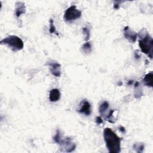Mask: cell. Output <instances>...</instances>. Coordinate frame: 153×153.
I'll use <instances>...</instances> for the list:
<instances>
[{"label":"cell","mask_w":153,"mask_h":153,"mask_svg":"<svg viewBox=\"0 0 153 153\" xmlns=\"http://www.w3.org/2000/svg\"><path fill=\"white\" fill-rule=\"evenodd\" d=\"M96 123L97 124H100L103 123V120L100 117H97L96 118Z\"/></svg>","instance_id":"obj_17"},{"label":"cell","mask_w":153,"mask_h":153,"mask_svg":"<svg viewBox=\"0 0 153 153\" xmlns=\"http://www.w3.org/2000/svg\"><path fill=\"white\" fill-rule=\"evenodd\" d=\"M119 130H120V131H121L122 133H125V131H126L125 128H124V127H122V126L120 127Z\"/></svg>","instance_id":"obj_19"},{"label":"cell","mask_w":153,"mask_h":153,"mask_svg":"<svg viewBox=\"0 0 153 153\" xmlns=\"http://www.w3.org/2000/svg\"><path fill=\"white\" fill-rule=\"evenodd\" d=\"M124 36L128 41L134 42L137 39V34L128 26H126L124 28Z\"/></svg>","instance_id":"obj_7"},{"label":"cell","mask_w":153,"mask_h":153,"mask_svg":"<svg viewBox=\"0 0 153 153\" xmlns=\"http://www.w3.org/2000/svg\"><path fill=\"white\" fill-rule=\"evenodd\" d=\"M78 112L84 114L85 115L88 116L91 114V105L85 99L82 100L80 103V108L78 109Z\"/></svg>","instance_id":"obj_8"},{"label":"cell","mask_w":153,"mask_h":153,"mask_svg":"<svg viewBox=\"0 0 153 153\" xmlns=\"http://www.w3.org/2000/svg\"><path fill=\"white\" fill-rule=\"evenodd\" d=\"M82 51L85 53V54H88L91 53V45L90 42H86L84 44H82V47H81Z\"/></svg>","instance_id":"obj_13"},{"label":"cell","mask_w":153,"mask_h":153,"mask_svg":"<svg viewBox=\"0 0 153 153\" xmlns=\"http://www.w3.org/2000/svg\"><path fill=\"white\" fill-rule=\"evenodd\" d=\"M133 149L137 152H142L144 148H145V145L144 143H136L133 145Z\"/></svg>","instance_id":"obj_14"},{"label":"cell","mask_w":153,"mask_h":153,"mask_svg":"<svg viewBox=\"0 0 153 153\" xmlns=\"http://www.w3.org/2000/svg\"><path fill=\"white\" fill-rule=\"evenodd\" d=\"M49 66L51 74L56 77H59L61 75V65L56 62H51L47 63Z\"/></svg>","instance_id":"obj_6"},{"label":"cell","mask_w":153,"mask_h":153,"mask_svg":"<svg viewBox=\"0 0 153 153\" xmlns=\"http://www.w3.org/2000/svg\"><path fill=\"white\" fill-rule=\"evenodd\" d=\"M82 14V12L79 10L75 5L69 7L65 12L63 19L66 22H71L79 19Z\"/></svg>","instance_id":"obj_5"},{"label":"cell","mask_w":153,"mask_h":153,"mask_svg":"<svg viewBox=\"0 0 153 153\" xmlns=\"http://www.w3.org/2000/svg\"><path fill=\"white\" fill-rule=\"evenodd\" d=\"M152 76L153 73L152 71L146 74L143 78V82L145 85L149 87H152Z\"/></svg>","instance_id":"obj_12"},{"label":"cell","mask_w":153,"mask_h":153,"mask_svg":"<svg viewBox=\"0 0 153 153\" xmlns=\"http://www.w3.org/2000/svg\"><path fill=\"white\" fill-rule=\"evenodd\" d=\"M121 2L120 1H115L114 2V9H116V10H118L120 7V4Z\"/></svg>","instance_id":"obj_18"},{"label":"cell","mask_w":153,"mask_h":153,"mask_svg":"<svg viewBox=\"0 0 153 153\" xmlns=\"http://www.w3.org/2000/svg\"><path fill=\"white\" fill-rule=\"evenodd\" d=\"M82 31L84 35V39L86 42H87L90 38V30L87 27H82Z\"/></svg>","instance_id":"obj_15"},{"label":"cell","mask_w":153,"mask_h":153,"mask_svg":"<svg viewBox=\"0 0 153 153\" xmlns=\"http://www.w3.org/2000/svg\"><path fill=\"white\" fill-rule=\"evenodd\" d=\"M60 97V93L57 88L52 89L49 94V99L51 102H57Z\"/></svg>","instance_id":"obj_11"},{"label":"cell","mask_w":153,"mask_h":153,"mask_svg":"<svg viewBox=\"0 0 153 153\" xmlns=\"http://www.w3.org/2000/svg\"><path fill=\"white\" fill-rule=\"evenodd\" d=\"M103 138L108 151L118 153L121 151V138L118 137L111 128L106 127L103 130Z\"/></svg>","instance_id":"obj_1"},{"label":"cell","mask_w":153,"mask_h":153,"mask_svg":"<svg viewBox=\"0 0 153 153\" xmlns=\"http://www.w3.org/2000/svg\"><path fill=\"white\" fill-rule=\"evenodd\" d=\"M26 9L24 2L19 1L16 3L15 14L17 17H19L22 14H25L26 13Z\"/></svg>","instance_id":"obj_9"},{"label":"cell","mask_w":153,"mask_h":153,"mask_svg":"<svg viewBox=\"0 0 153 153\" xmlns=\"http://www.w3.org/2000/svg\"><path fill=\"white\" fill-rule=\"evenodd\" d=\"M134 54H135V57H136V59H139V58L140 56H139V54H137L136 53H135Z\"/></svg>","instance_id":"obj_20"},{"label":"cell","mask_w":153,"mask_h":153,"mask_svg":"<svg viewBox=\"0 0 153 153\" xmlns=\"http://www.w3.org/2000/svg\"><path fill=\"white\" fill-rule=\"evenodd\" d=\"M132 83H133V81H132V80H130V81H128L127 84H128H128H129V85H130V84H131Z\"/></svg>","instance_id":"obj_21"},{"label":"cell","mask_w":153,"mask_h":153,"mask_svg":"<svg viewBox=\"0 0 153 153\" xmlns=\"http://www.w3.org/2000/svg\"><path fill=\"white\" fill-rule=\"evenodd\" d=\"M49 22H50V29H49L50 33H56V35H59V33L56 32V27H55V26H54L53 19H50Z\"/></svg>","instance_id":"obj_16"},{"label":"cell","mask_w":153,"mask_h":153,"mask_svg":"<svg viewBox=\"0 0 153 153\" xmlns=\"http://www.w3.org/2000/svg\"><path fill=\"white\" fill-rule=\"evenodd\" d=\"M1 45H7L14 51L22 50L24 43L22 39L16 35H10L1 41Z\"/></svg>","instance_id":"obj_4"},{"label":"cell","mask_w":153,"mask_h":153,"mask_svg":"<svg viewBox=\"0 0 153 153\" xmlns=\"http://www.w3.org/2000/svg\"><path fill=\"white\" fill-rule=\"evenodd\" d=\"M140 39L139 45L142 53L146 54L151 59H152L153 39L148 32L143 29L138 34Z\"/></svg>","instance_id":"obj_2"},{"label":"cell","mask_w":153,"mask_h":153,"mask_svg":"<svg viewBox=\"0 0 153 153\" xmlns=\"http://www.w3.org/2000/svg\"><path fill=\"white\" fill-rule=\"evenodd\" d=\"M109 103L107 102V101H103L102 102L100 105H99V113L100 114V115L105 118L106 115H108V112H107L108 111V109L109 108Z\"/></svg>","instance_id":"obj_10"},{"label":"cell","mask_w":153,"mask_h":153,"mask_svg":"<svg viewBox=\"0 0 153 153\" xmlns=\"http://www.w3.org/2000/svg\"><path fill=\"white\" fill-rule=\"evenodd\" d=\"M53 140L56 143L59 145L60 150L62 151L71 152L74 151L76 148V145L72 141L70 137H62L59 130L56 131V133L53 137Z\"/></svg>","instance_id":"obj_3"}]
</instances>
